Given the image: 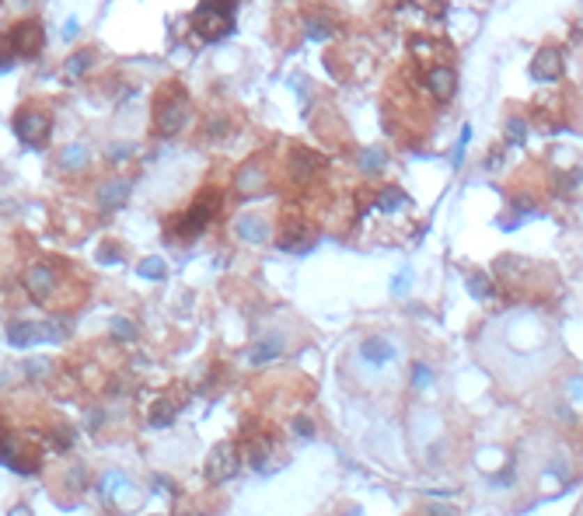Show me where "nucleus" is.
Masks as SVG:
<instances>
[{
    "label": "nucleus",
    "instance_id": "473e14b6",
    "mask_svg": "<svg viewBox=\"0 0 583 516\" xmlns=\"http://www.w3.org/2000/svg\"><path fill=\"white\" fill-rule=\"evenodd\" d=\"M409 290V273H402L398 280H395V293H405Z\"/></svg>",
    "mask_w": 583,
    "mask_h": 516
},
{
    "label": "nucleus",
    "instance_id": "9b49d317",
    "mask_svg": "<svg viewBox=\"0 0 583 516\" xmlns=\"http://www.w3.org/2000/svg\"><path fill=\"white\" fill-rule=\"evenodd\" d=\"M8 339H11V346L25 349L32 342H42V325H36V321H15L8 328Z\"/></svg>",
    "mask_w": 583,
    "mask_h": 516
},
{
    "label": "nucleus",
    "instance_id": "4be33fe9",
    "mask_svg": "<svg viewBox=\"0 0 583 516\" xmlns=\"http://www.w3.org/2000/svg\"><path fill=\"white\" fill-rule=\"evenodd\" d=\"M109 328H112V332H116L123 342L137 339V325H133V321H126V318H112V325H109Z\"/></svg>",
    "mask_w": 583,
    "mask_h": 516
},
{
    "label": "nucleus",
    "instance_id": "a211bd4d",
    "mask_svg": "<svg viewBox=\"0 0 583 516\" xmlns=\"http://www.w3.org/2000/svg\"><path fill=\"white\" fill-rule=\"evenodd\" d=\"M178 405L182 401H171V398H157V405L150 408V426L154 429H161V426H168L175 415H178Z\"/></svg>",
    "mask_w": 583,
    "mask_h": 516
},
{
    "label": "nucleus",
    "instance_id": "1a4fd4ad",
    "mask_svg": "<svg viewBox=\"0 0 583 516\" xmlns=\"http://www.w3.org/2000/svg\"><path fill=\"white\" fill-rule=\"evenodd\" d=\"M286 349V342H283V335H265V339H258L255 346H251V353H248V360L255 363V366H265V363H272V360H279V353Z\"/></svg>",
    "mask_w": 583,
    "mask_h": 516
},
{
    "label": "nucleus",
    "instance_id": "4468645a",
    "mask_svg": "<svg viewBox=\"0 0 583 516\" xmlns=\"http://www.w3.org/2000/svg\"><path fill=\"white\" fill-rule=\"evenodd\" d=\"M318 157L315 154H308V150H294V157H290V175H294L297 182H308L315 171H318Z\"/></svg>",
    "mask_w": 583,
    "mask_h": 516
},
{
    "label": "nucleus",
    "instance_id": "7c9ffc66",
    "mask_svg": "<svg viewBox=\"0 0 583 516\" xmlns=\"http://www.w3.org/2000/svg\"><path fill=\"white\" fill-rule=\"evenodd\" d=\"M294 433H297V436H311V433H315V426H311L308 419H294Z\"/></svg>",
    "mask_w": 583,
    "mask_h": 516
},
{
    "label": "nucleus",
    "instance_id": "6ab92c4d",
    "mask_svg": "<svg viewBox=\"0 0 583 516\" xmlns=\"http://www.w3.org/2000/svg\"><path fill=\"white\" fill-rule=\"evenodd\" d=\"M262 185H265V175H262V168H251V164H248V168L238 175V188H241V192H258Z\"/></svg>",
    "mask_w": 583,
    "mask_h": 516
},
{
    "label": "nucleus",
    "instance_id": "423d86ee",
    "mask_svg": "<svg viewBox=\"0 0 583 516\" xmlns=\"http://www.w3.org/2000/svg\"><path fill=\"white\" fill-rule=\"evenodd\" d=\"M238 467H241V457H238V450H234L231 443L213 446V450H210V457H206V478H210L213 485L231 481V478L238 474Z\"/></svg>",
    "mask_w": 583,
    "mask_h": 516
},
{
    "label": "nucleus",
    "instance_id": "ddd939ff",
    "mask_svg": "<svg viewBox=\"0 0 583 516\" xmlns=\"http://www.w3.org/2000/svg\"><path fill=\"white\" fill-rule=\"evenodd\" d=\"M360 356H364L367 363L381 366V363H388V360L395 356V346H391V342H384V339H364V346H360Z\"/></svg>",
    "mask_w": 583,
    "mask_h": 516
},
{
    "label": "nucleus",
    "instance_id": "a878e982",
    "mask_svg": "<svg viewBox=\"0 0 583 516\" xmlns=\"http://www.w3.org/2000/svg\"><path fill=\"white\" fill-rule=\"evenodd\" d=\"M423 513H426V516H458V509H451V506H444V502H426Z\"/></svg>",
    "mask_w": 583,
    "mask_h": 516
},
{
    "label": "nucleus",
    "instance_id": "c756f323",
    "mask_svg": "<svg viewBox=\"0 0 583 516\" xmlns=\"http://www.w3.org/2000/svg\"><path fill=\"white\" fill-rule=\"evenodd\" d=\"M364 168H367V171H378V168H381V154H378V150H367V154H364Z\"/></svg>",
    "mask_w": 583,
    "mask_h": 516
},
{
    "label": "nucleus",
    "instance_id": "5701e85b",
    "mask_svg": "<svg viewBox=\"0 0 583 516\" xmlns=\"http://www.w3.org/2000/svg\"><path fill=\"white\" fill-rule=\"evenodd\" d=\"M398 206H405V195L398 188H384L381 192V209H398Z\"/></svg>",
    "mask_w": 583,
    "mask_h": 516
},
{
    "label": "nucleus",
    "instance_id": "72a5a7b5",
    "mask_svg": "<svg viewBox=\"0 0 583 516\" xmlns=\"http://www.w3.org/2000/svg\"><path fill=\"white\" fill-rule=\"evenodd\" d=\"M8 516H32V509H29V506H15Z\"/></svg>",
    "mask_w": 583,
    "mask_h": 516
},
{
    "label": "nucleus",
    "instance_id": "c85d7f7f",
    "mask_svg": "<svg viewBox=\"0 0 583 516\" xmlns=\"http://www.w3.org/2000/svg\"><path fill=\"white\" fill-rule=\"evenodd\" d=\"M46 370H49V363H46V360H32V363L25 366V373H29V377H46Z\"/></svg>",
    "mask_w": 583,
    "mask_h": 516
},
{
    "label": "nucleus",
    "instance_id": "bb28decb",
    "mask_svg": "<svg viewBox=\"0 0 583 516\" xmlns=\"http://www.w3.org/2000/svg\"><path fill=\"white\" fill-rule=\"evenodd\" d=\"M11 63H15V53H11V46H8L4 39H0V74H8Z\"/></svg>",
    "mask_w": 583,
    "mask_h": 516
},
{
    "label": "nucleus",
    "instance_id": "cd10ccee",
    "mask_svg": "<svg viewBox=\"0 0 583 516\" xmlns=\"http://www.w3.org/2000/svg\"><path fill=\"white\" fill-rule=\"evenodd\" d=\"M67 478H70V488H88V471L84 467H74Z\"/></svg>",
    "mask_w": 583,
    "mask_h": 516
},
{
    "label": "nucleus",
    "instance_id": "f8f14e48",
    "mask_svg": "<svg viewBox=\"0 0 583 516\" xmlns=\"http://www.w3.org/2000/svg\"><path fill=\"white\" fill-rule=\"evenodd\" d=\"M272 453H276V443H272L269 436H251V443H248V464H251V467L265 471Z\"/></svg>",
    "mask_w": 583,
    "mask_h": 516
},
{
    "label": "nucleus",
    "instance_id": "b1692460",
    "mask_svg": "<svg viewBox=\"0 0 583 516\" xmlns=\"http://www.w3.org/2000/svg\"><path fill=\"white\" fill-rule=\"evenodd\" d=\"M468 290H472V297H489V290H492V287H489V280L479 273V276H472V280H468Z\"/></svg>",
    "mask_w": 583,
    "mask_h": 516
},
{
    "label": "nucleus",
    "instance_id": "393cba45",
    "mask_svg": "<svg viewBox=\"0 0 583 516\" xmlns=\"http://www.w3.org/2000/svg\"><path fill=\"white\" fill-rule=\"evenodd\" d=\"M430 380H433V373H430L423 363H416V366H412V384H416V387H430Z\"/></svg>",
    "mask_w": 583,
    "mask_h": 516
},
{
    "label": "nucleus",
    "instance_id": "2f4dec72",
    "mask_svg": "<svg viewBox=\"0 0 583 516\" xmlns=\"http://www.w3.org/2000/svg\"><path fill=\"white\" fill-rule=\"evenodd\" d=\"M84 67H88V56H84V53H81V56H74V63H70V77H77Z\"/></svg>",
    "mask_w": 583,
    "mask_h": 516
},
{
    "label": "nucleus",
    "instance_id": "f704fd0d",
    "mask_svg": "<svg viewBox=\"0 0 583 516\" xmlns=\"http://www.w3.org/2000/svg\"><path fill=\"white\" fill-rule=\"evenodd\" d=\"M350 516H364V513H360V509H353V513H350Z\"/></svg>",
    "mask_w": 583,
    "mask_h": 516
},
{
    "label": "nucleus",
    "instance_id": "dca6fc26",
    "mask_svg": "<svg viewBox=\"0 0 583 516\" xmlns=\"http://www.w3.org/2000/svg\"><path fill=\"white\" fill-rule=\"evenodd\" d=\"M238 237H241V241H251V244H262V241L269 237V227H265L262 216H241V220H238Z\"/></svg>",
    "mask_w": 583,
    "mask_h": 516
},
{
    "label": "nucleus",
    "instance_id": "f3484780",
    "mask_svg": "<svg viewBox=\"0 0 583 516\" xmlns=\"http://www.w3.org/2000/svg\"><path fill=\"white\" fill-rule=\"evenodd\" d=\"M126 195H130V182L126 178H116V182H109V185H102V209H116V206H123L126 202Z\"/></svg>",
    "mask_w": 583,
    "mask_h": 516
},
{
    "label": "nucleus",
    "instance_id": "412c9836",
    "mask_svg": "<svg viewBox=\"0 0 583 516\" xmlns=\"http://www.w3.org/2000/svg\"><path fill=\"white\" fill-rule=\"evenodd\" d=\"M88 161V150L81 147V143H74V147H67L63 154H60V164L67 168V171H74V168H81Z\"/></svg>",
    "mask_w": 583,
    "mask_h": 516
},
{
    "label": "nucleus",
    "instance_id": "7ed1b4c3",
    "mask_svg": "<svg viewBox=\"0 0 583 516\" xmlns=\"http://www.w3.org/2000/svg\"><path fill=\"white\" fill-rule=\"evenodd\" d=\"M217 206H220V195L213 192V188H206L175 223H171V230L178 234V237H196V234H203L206 230V223L217 216Z\"/></svg>",
    "mask_w": 583,
    "mask_h": 516
},
{
    "label": "nucleus",
    "instance_id": "0eeeda50",
    "mask_svg": "<svg viewBox=\"0 0 583 516\" xmlns=\"http://www.w3.org/2000/svg\"><path fill=\"white\" fill-rule=\"evenodd\" d=\"M32 446H25L22 440H0V464L11 467V471H22V474H32L39 471V453H29Z\"/></svg>",
    "mask_w": 583,
    "mask_h": 516
},
{
    "label": "nucleus",
    "instance_id": "f03ea898",
    "mask_svg": "<svg viewBox=\"0 0 583 516\" xmlns=\"http://www.w3.org/2000/svg\"><path fill=\"white\" fill-rule=\"evenodd\" d=\"M231 22H234V0H203L199 11H196V18H192L199 39H206V42L227 35V32H231Z\"/></svg>",
    "mask_w": 583,
    "mask_h": 516
},
{
    "label": "nucleus",
    "instance_id": "f257e3e1",
    "mask_svg": "<svg viewBox=\"0 0 583 516\" xmlns=\"http://www.w3.org/2000/svg\"><path fill=\"white\" fill-rule=\"evenodd\" d=\"M192 115V102L185 95L182 84H168L161 88L157 102H154V122H157V133L161 136H175Z\"/></svg>",
    "mask_w": 583,
    "mask_h": 516
},
{
    "label": "nucleus",
    "instance_id": "20e7f679",
    "mask_svg": "<svg viewBox=\"0 0 583 516\" xmlns=\"http://www.w3.org/2000/svg\"><path fill=\"white\" fill-rule=\"evenodd\" d=\"M49 129H53V119H49V112H42V108H22V112L15 115V133L22 136V143L42 147L46 136H49Z\"/></svg>",
    "mask_w": 583,
    "mask_h": 516
},
{
    "label": "nucleus",
    "instance_id": "39448f33",
    "mask_svg": "<svg viewBox=\"0 0 583 516\" xmlns=\"http://www.w3.org/2000/svg\"><path fill=\"white\" fill-rule=\"evenodd\" d=\"M4 42H8L11 53H18V56H39L42 46H46V32H42L39 22H18V25L4 35Z\"/></svg>",
    "mask_w": 583,
    "mask_h": 516
},
{
    "label": "nucleus",
    "instance_id": "9d476101",
    "mask_svg": "<svg viewBox=\"0 0 583 516\" xmlns=\"http://www.w3.org/2000/svg\"><path fill=\"white\" fill-rule=\"evenodd\" d=\"M559 70H562V56H559L555 49H541V53L534 56V63H531V74H534L538 81H555Z\"/></svg>",
    "mask_w": 583,
    "mask_h": 516
},
{
    "label": "nucleus",
    "instance_id": "aec40b11",
    "mask_svg": "<svg viewBox=\"0 0 583 516\" xmlns=\"http://www.w3.org/2000/svg\"><path fill=\"white\" fill-rule=\"evenodd\" d=\"M137 273H140L143 280H161V276L168 273V266H164V258H157V255H154V258H143Z\"/></svg>",
    "mask_w": 583,
    "mask_h": 516
},
{
    "label": "nucleus",
    "instance_id": "2eb2a0df",
    "mask_svg": "<svg viewBox=\"0 0 583 516\" xmlns=\"http://www.w3.org/2000/svg\"><path fill=\"white\" fill-rule=\"evenodd\" d=\"M430 91H433V98L437 102H447L451 95H454V74L447 70V67H437V70H430Z\"/></svg>",
    "mask_w": 583,
    "mask_h": 516
},
{
    "label": "nucleus",
    "instance_id": "6e6552de",
    "mask_svg": "<svg viewBox=\"0 0 583 516\" xmlns=\"http://www.w3.org/2000/svg\"><path fill=\"white\" fill-rule=\"evenodd\" d=\"M25 290H29V297L32 300H39V304H49L53 300V293H56V273H53V266H29L25 269Z\"/></svg>",
    "mask_w": 583,
    "mask_h": 516
}]
</instances>
